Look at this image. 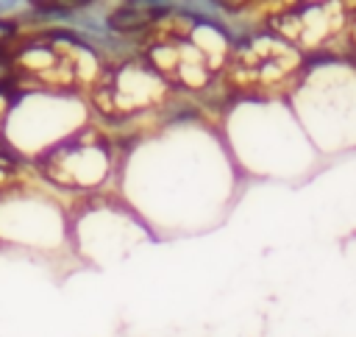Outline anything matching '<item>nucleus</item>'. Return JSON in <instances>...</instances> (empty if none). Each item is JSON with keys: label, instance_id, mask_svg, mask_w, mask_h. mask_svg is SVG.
<instances>
[{"label": "nucleus", "instance_id": "20e7f679", "mask_svg": "<svg viewBox=\"0 0 356 337\" xmlns=\"http://www.w3.org/2000/svg\"><path fill=\"white\" fill-rule=\"evenodd\" d=\"M14 33V28L8 25V22H0V39H6V36H11Z\"/></svg>", "mask_w": 356, "mask_h": 337}, {"label": "nucleus", "instance_id": "f257e3e1", "mask_svg": "<svg viewBox=\"0 0 356 337\" xmlns=\"http://www.w3.org/2000/svg\"><path fill=\"white\" fill-rule=\"evenodd\" d=\"M295 67H298V56L286 45L267 39V36L248 42L234 56L236 78L248 86H256V89L275 86L278 81L289 78L295 72Z\"/></svg>", "mask_w": 356, "mask_h": 337}, {"label": "nucleus", "instance_id": "f03ea898", "mask_svg": "<svg viewBox=\"0 0 356 337\" xmlns=\"http://www.w3.org/2000/svg\"><path fill=\"white\" fill-rule=\"evenodd\" d=\"M108 25L117 28V31H136V28H145V25H147V14L134 11V8H120V11L108 19Z\"/></svg>", "mask_w": 356, "mask_h": 337}, {"label": "nucleus", "instance_id": "7ed1b4c3", "mask_svg": "<svg viewBox=\"0 0 356 337\" xmlns=\"http://www.w3.org/2000/svg\"><path fill=\"white\" fill-rule=\"evenodd\" d=\"M14 173H17V162L0 150V187L8 184V181L14 178Z\"/></svg>", "mask_w": 356, "mask_h": 337}]
</instances>
